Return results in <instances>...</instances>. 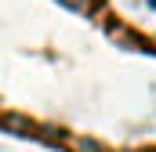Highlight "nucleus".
Returning <instances> with one entry per match:
<instances>
[{"label":"nucleus","mask_w":156,"mask_h":152,"mask_svg":"<svg viewBox=\"0 0 156 152\" xmlns=\"http://www.w3.org/2000/svg\"><path fill=\"white\" fill-rule=\"evenodd\" d=\"M0 134L156 152V33L116 0H0Z\"/></svg>","instance_id":"obj_1"}]
</instances>
